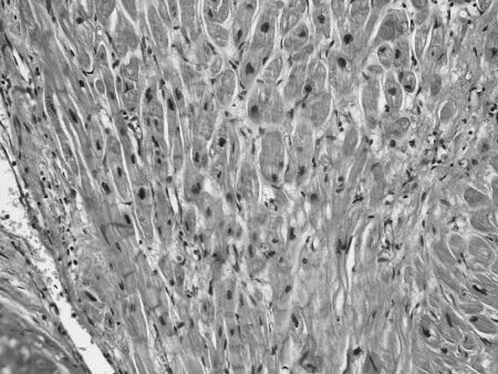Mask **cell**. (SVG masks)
<instances>
[{
    "mask_svg": "<svg viewBox=\"0 0 498 374\" xmlns=\"http://www.w3.org/2000/svg\"><path fill=\"white\" fill-rule=\"evenodd\" d=\"M148 23L151 27V34L161 52L166 53L168 49V36L166 25L163 23L155 5L148 3Z\"/></svg>",
    "mask_w": 498,
    "mask_h": 374,
    "instance_id": "obj_17",
    "label": "cell"
},
{
    "mask_svg": "<svg viewBox=\"0 0 498 374\" xmlns=\"http://www.w3.org/2000/svg\"><path fill=\"white\" fill-rule=\"evenodd\" d=\"M309 61H298L291 63L290 70L286 77L283 87L281 89L286 104H299V101L301 100Z\"/></svg>",
    "mask_w": 498,
    "mask_h": 374,
    "instance_id": "obj_9",
    "label": "cell"
},
{
    "mask_svg": "<svg viewBox=\"0 0 498 374\" xmlns=\"http://www.w3.org/2000/svg\"><path fill=\"white\" fill-rule=\"evenodd\" d=\"M423 333H424V335H428V337H430V333H428V330L423 329Z\"/></svg>",
    "mask_w": 498,
    "mask_h": 374,
    "instance_id": "obj_34",
    "label": "cell"
},
{
    "mask_svg": "<svg viewBox=\"0 0 498 374\" xmlns=\"http://www.w3.org/2000/svg\"><path fill=\"white\" fill-rule=\"evenodd\" d=\"M492 3H494L492 1H479L477 5H479V8L481 9V12H485L490 8Z\"/></svg>",
    "mask_w": 498,
    "mask_h": 374,
    "instance_id": "obj_32",
    "label": "cell"
},
{
    "mask_svg": "<svg viewBox=\"0 0 498 374\" xmlns=\"http://www.w3.org/2000/svg\"><path fill=\"white\" fill-rule=\"evenodd\" d=\"M204 186V177L199 173V168H188L185 173L184 190L185 196L188 201H196L203 193Z\"/></svg>",
    "mask_w": 498,
    "mask_h": 374,
    "instance_id": "obj_21",
    "label": "cell"
},
{
    "mask_svg": "<svg viewBox=\"0 0 498 374\" xmlns=\"http://www.w3.org/2000/svg\"><path fill=\"white\" fill-rule=\"evenodd\" d=\"M286 106L277 86L257 82L250 90L247 111L249 119L256 124L276 126L285 120Z\"/></svg>",
    "mask_w": 498,
    "mask_h": 374,
    "instance_id": "obj_2",
    "label": "cell"
},
{
    "mask_svg": "<svg viewBox=\"0 0 498 374\" xmlns=\"http://www.w3.org/2000/svg\"><path fill=\"white\" fill-rule=\"evenodd\" d=\"M311 25L315 30L316 43L330 39L332 32L333 17L330 3L328 1H311L309 3Z\"/></svg>",
    "mask_w": 498,
    "mask_h": 374,
    "instance_id": "obj_8",
    "label": "cell"
},
{
    "mask_svg": "<svg viewBox=\"0 0 498 374\" xmlns=\"http://www.w3.org/2000/svg\"><path fill=\"white\" fill-rule=\"evenodd\" d=\"M380 75L381 73L375 71L370 73L362 87L361 104L370 126H375L377 124L380 115L381 95H382Z\"/></svg>",
    "mask_w": 498,
    "mask_h": 374,
    "instance_id": "obj_6",
    "label": "cell"
},
{
    "mask_svg": "<svg viewBox=\"0 0 498 374\" xmlns=\"http://www.w3.org/2000/svg\"><path fill=\"white\" fill-rule=\"evenodd\" d=\"M412 7L417 10V12H424V10H428L430 8V3L428 1H412Z\"/></svg>",
    "mask_w": 498,
    "mask_h": 374,
    "instance_id": "obj_31",
    "label": "cell"
},
{
    "mask_svg": "<svg viewBox=\"0 0 498 374\" xmlns=\"http://www.w3.org/2000/svg\"><path fill=\"white\" fill-rule=\"evenodd\" d=\"M283 6V3L280 1L259 3L255 27L252 28L245 55L259 62L263 67L276 51L278 20Z\"/></svg>",
    "mask_w": 498,
    "mask_h": 374,
    "instance_id": "obj_1",
    "label": "cell"
},
{
    "mask_svg": "<svg viewBox=\"0 0 498 374\" xmlns=\"http://www.w3.org/2000/svg\"><path fill=\"white\" fill-rule=\"evenodd\" d=\"M372 6L370 1H352L348 6V25L353 30L361 31L367 25Z\"/></svg>",
    "mask_w": 498,
    "mask_h": 374,
    "instance_id": "obj_18",
    "label": "cell"
},
{
    "mask_svg": "<svg viewBox=\"0 0 498 374\" xmlns=\"http://www.w3.org/2000/svg\"><path fill=\"white\" fill-rule=\"evenodd\" d=\"M486 56L490 63H495L497 60V34L495 30L490 34L487 40Z\"/></svg>",
    "mask_w": 498,
    "mask_h": 374,
    "instance_id": "obj_28",
    "label": "cell"
},
{
    "mask_svg": "<svg viewBox=\"0 0 498 374\" xmlns=\"http://www.w3.org/2000/svg\"><path fill=\"white\" fill-rule=\"evenodd\" d=\"M206 27H208V35L216 45L221 48L228 46L230 39V31L219 23H212V21H206Z\"/></svg>",
    "mask_w": 498,
    "mask_h": 374,
    "instance_id": "obj_26",
    "label": "cell"
},
{
    "mask_svg": "<svg viewBox=\"0 0 498 374\" xmlns=\"http://www.w3.org/2000/svg\"><path fill=\"white\" fill-rule=\"evenodd\" d=\"M397 81L400 83L401 88L406 95H413L417 89V78L415 71L411 68L401 69L395 71Z\"/></svg>",
    "mask_w": 498,
    "mask_h": 374,
    "instance_id": "obj_25",
    "label": "cell"
},
{
    "mask_svg": "<svg viewBox=\"0 0 498 374\" xmlns=\"http://www.w3.org/2000/svg\"><path fill=\"white\" fill-rule=\"evenodd\" d=\"M328 78L336 86L337 89L347 91L352 75V62L344 51L335 50L328 58Z\"/></svg>",
    "mask_w": 498,
    "mask_h": 374,
    "instance_id": "obj_10",
    "label": "cell"
},
{
    "mask_svg": "<svg viewBox=\"0 0 498 374\" xmlns=\"http://www.w3.org/2000/svg\"><path fill=\"white\" fill-rule=\"evenodd\" d=\"M286 68V56L281 51H275L272 58L269 59L263 68L261 76L258 78L259 83L277 86Z\"/></svg>",
    "mask_w": 498,
    "mask_h": 374,
    "instance_id": "obj_15",
    "label": "cell"
},
{
    "mask_svg": "<svg viewBox=\"0 0 498 374\" xmlns=\"http://www.w3.org/2000/svg\"><path fill=\"white\" fill-rule=\"evenodd\" d=\"M375 55L382 69L393 71V52L391 43H384L375 48Z\"/></svg>",
    "mask_w": 498,
    "mask_h": 374,
    "instance_id": "obj_27",
    "label": "cell"
},
{
    "mask_svg": "<svg viewBox=\"0 0 498 374\" xmlns=\"http://www.w3.org/2000/svg\"><path fill=\"white\" fill-rule=\"evenodd\" d=\"M195 201L199 207V213L202 214L205 221L212 224L217 222L221 215V207L212 196L203 192Z\"/></svg>",
    "mask_w": 498,
    "mask_h": 374,
    "instance_id": "obj_22",
    "label": "cell"
},
{
    "mask_svg": "<svg viewBox=\"0 0 498 374\" xmlns=\"http://www.w3.org/2000/svg\"><path fill=\"white\" fill-rule=\"evenodd\" d=\"M303 117L315 126H321L330 115L332 108V99L329 91L318 95L316 98L299 104Z\"/></svg>",
    "mask_w": 498,
    "mask_h": 374,
    "instance_id": "obj_12",
    "label": "cell"
},
{
    "mask_svg": "<svg viewBox=\"0 0 498 374\" xmlns=\"http://www.w3.org/2000/svg\"><path fill=\"white\" fill-rule=\"evenodd\" d=\"M328 83H329V78H328L327 65L317 57L311 58L310 61L308 62L303 95L298 104L307 102L326 92L328 90Z\"/></svg>",
    "mask_w": 498,
    "mask_h": 374,
    "instance_id": "obj_7",
    "label": "cell"
},
{
    "mask_svg": "<svg viewBox=\"0 0 498 374\" xmlns=\"http://www.w3.org/2000/svg\"><path fill=\"white\" fill-rule=\"evenodd\" d=\"M311 43V30L308 23L303 20L291 29L281 39V52L285 56H294Z\"/></svg>",
    "mask_w": 498,
    "mask_h": 374,
    "instance_id": "obj_13",
    "label": "cell"
},
{
    "mask_svg": "<svg viewBox=\"0 0 498 374\" xmlns=\"http://www.w3.org/2000/svg\"><path fill=\"white\" fill-rule=\"evenodd\" d=\"M261 164L263 176L272 185L279 184L285 170V146L277 130L265 132L261 140Z\"/></svg>",
    "mask_w": 498,
    "mask_h": 374,
    "instance_id": "obj_3",
    "label": "cell"
},
{
    "mask_svg": "<svg viewBox=\"0 0 498 374\" xmlns=\"http://www.w3.org/2000/svg\"><path fill=\"white\" fill-rule=\"evenodd\" d=\"M168 9L170 18H171L172 26L177 27V26L179 25V21H181V19H179V10H181L179 3H177V1H170V3H168Z\"/></svg>",
    "mask_w": 498,
    "mask_h": 374,
    "instance_id": "obj_29",
    "label": "cell"
},
{
    "mask_svg": "<svg viewBox=\"0 0 498 374\" xmlns=\"http://www.w3.org/2000/svg\"><path fill=\"white\" fill-rule=\"evenodd\" d=\"M230 3L227 1H210L204 3L205 21L221 23L230 16Z\"/></svg>",
    "mask_w": 498,
    "mask_h": 374,
    "instance_id": "obj_23",
    "label": "cell"
},
{
    "mask_svg": "<svg viewBox=\"0 0 498 374\" xmlns=\"http://www.w3.org/2000/svg\"><path fill=\"white\" fill-rule=\"evenodd\" d=\"M259 3L243 1L237 3L232 19V39L237 49H241L250 39L252 23L257 16Z\"/></svg>",
    "mask_w": 498,
    "mask_h": 374,
    "instance_id": "obj_5",
    "label": "cell"
},
{
    "mask_svg": "<svg viewBox=\"0 0 498 374\" xmlns=\"http://www.w3.org/2000/svg\"><path fill=\"white\" fill-rule=\"evenodd\" d=\"M432 20H426L422 25L417 26L415 36V52L419 60H422L428 48V38L431 36Z\"/></svg>",
    "mask_w": 498,
    "mask_h": 374,
    "instance_id": "obj_24",
    "label": "cell"
},
{
    "mask_svg": "<svg viewBox=\"0 0 498 374\" xmlns=\"http://www.w3.org/2000/svg\"><path fill=\"white\" fill-rule=\"evenodd\" d=\"M386 108L391 113L400 112L404 106V92L397 81L395 71H386L381 81Z\"/></svg>",
    "mask_w": 498,
    "mask_h": 374,
    "instance_id": "obj_14",
    "label": "cell"
},
{
    "mask_svg": "<svg viewBox=\"0 0 498 374\" xmlns=\"http://www.w3.org/2000/svg\"><path fill=\"white\" fill-rule=\"evenodd\" d=\"M393 52V71L411 68V42L408 37L391 42Z\"/></svg>",
    "mask_w": 498,
    "mask_h": 374,
    "instance_id": "obj_20",
    "label": "cell"
},
{
    "mask_svg": "<svg viewBox=\"0 0 498 374\" xmlns=\"http://www.w3.org/2000/svg\"><path fill=\"white\" fill-rule=\"evenodd\" d=\"M179 8L182 12L183 28L186 31L190 40L199 39V16H197V3H179Z\"/></svg>",
    "mask_w": 498,
    "mask_h": 374,
    "instance_id": "obj_19",
    "label": "cell"
},
{
    "mask_svg": "<svg viewBox=\"0 0 498 374\" xmlns=\"http://www.w3.org/2000/svg\"><path fill=\"white\" fill-rule=\"evenodd\" d=\"M409 17L404 9H389L379 25L372 45L375 48L391 43L409 35Z\"/></svg>",
    "mask_w": 498,
    "mask_h": 374,
    "instance_id": "obj_4",
    "label": "cell"
},
{
    "mask_svg": "<svg viewBox=\"0 0 498 374\" xmlns=\"http://www.w3.org/2000/svg\"><path fill=\"white\" fill-rule=\"evenodd\" d=\"M185 228H186V233H193L194 227H195V216H194L193 212L188 210L185 215L184 219Z\"/></svg>",
    "mask_w": 498,
    "mask_h": 374,
    "instance_id": "obj_30",
    "label": "cell"
},
{
    "mask_svg": "<svg viewBox=\"0 0 498 374\" xmlns=\"http://www.w3.org/2000/svg\"><path fill=\"white\" fill-rule=\"evenodd\" d=\"M308 1H287L283 3L278 20V34L283 38L291 29L299 25L308 12Z\"/></svg>",
    "mask_w": 498,
    "mask_h": 374,
    "instance_id": "obj_11",
    "label": "cell"
},
{
    "mask_svg": "<svg viewBox=\"0 0 498 374\" xmlns=\"http://www.w3.org/2000/svg\"><path fill=\"white\" fill-rule=\"evenodd\" d=\"M236 76L230 69L223 71L217 78L215 86L216 100L221 106H227L232 102L236 91Z\"/></svg>",
    "mask_w": 498,
    "mask_h": 374,
    "instance_id": "obj_16",
    "label": "cell"
},
{
    "mask_svg": "<svg viewBox=\"0 0 498 374\" xmlns=\"http://www.w3.org/2000/svg\"><path fill=\"white\" fill-rule=\"evenodd\" d=\"M446 319H448V324H450V327H453V324H452L451 317L448 316V313H446Z\"/></svg>",
    "mask_w": 498,
    "mask_h": 374,
    "instance_id": "obj_33",
    "label": "cell"
}]
</instances>
